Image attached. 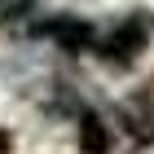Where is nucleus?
Instances as JSON below:
<instances>
[{
  "label": "nucleus",
  "instance_id": "obj_1",
  "mask_svg": "<svg viewBox=\"0 0 154 154\" xmlns=\"http://www.w3.org/2000/svg\"><path fill=\"white\" fill-rule=\"evenodd\" d=\"M150 35H154V13L137 9V13H128V18L101 40V57L115 62V66H128V62H137V53L150 44Z\"/></svg>",
  "mask_w": 154,
  "mask_h": 154
},
{
  "label": "nucleus",
  "instance_id": "obj_2",
  "mask_svg": "<svg viewBox=\"0 0 154 154\" xmlns=\"http://www.w3.org/2000/svg\"><path fill=\"white\" fill-rule=\"evenodd\" d=\"M44 35L53 40L57 48H66V53H88L97 40V26L88 22V18H71V13H62V18H53V22L44 26Z\"/></svg>",
  "mask_w": 154,
  "mask_h": 154
},
{
  "label": "nucleus",
  "instance_id": "obj_3",
  "mask_svg": "<svg viewBox=\"0 0 154 154\" xmlns=\"http://www.w3.org/2000/svg\"><path fill=\"white\" fill-rule=\"evenodd\" d=\"M110 145H115V132H110V123L101 115H79V150L84 154H110Z\"/></svg>",
  "mask_w": 154,
  "mask_h": 154
},
{
  "label": "nucleus",
  "instance_id": "obj_4",
  "mask_svg": "<svg viewBox=\"0 0 154 154\" xmlns=\"http://www.w3.org/2000/svg\"><path fill=\"white\" fill-rule=\"evenodd\" d=\"M31 9H35V0H0V26L13 18H26Z\"/></svg>",
  "mask_w": 154,
  "mask_h": 154
}]
</instances>
